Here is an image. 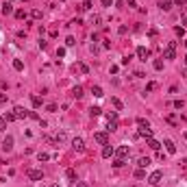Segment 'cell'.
Returning a JSON list of instances; mask_svg holds the SVG:
<instances>
[{"label":"cell","instance_id":"cell-47","mask_svg":"<svg viewBox=\"0 0 187 187\" xmlns=\"http://www.w3.org/2000/svg\"><path fill=\"white\" fill-rule=\"evenodd\" d=\"M185 2H187V0H174V4H178V7H183Z\"/></svg>","mask_w":187,"mask_h":187},{"label":"cell","instance_id":"cell-35","mask_svg":"<svg viewBox=\"0 0 187 187\" xmlns=\"http://www.w3.org/2000/svg\"><path fill=\"white\" fill-rule=\"evenodd\" d=\"M174 33H176L178 37H183V35H185V29H183V26H176V29H174Z\"/></svg>","mask_w":187,"mask_h":187},{"label":"cell","instance_id":"cell-24","mask_svg":"<svg viewBox=\"0 0 187 187\" xmlns=\"http://www.w3.org/2000/svg\"><path fill=\"white\" fill-rule=\"evenodd\" d=\"M139 135H141V137H146V139H150V137H152V128H141V131H139Z\"/></svg>","mask_w":187,"mask_h":187},{"label":"cell","instance_id":"cell-9","mask_svg":"<svg viewBox=\"0 0 187 187\" xmlns=\"http://www.w3.org/2000/svg\"><path fill=\"white\" fill-rule=\"evenodd\" d=\"M148 54H150V52H148V48H144V46H139V48H137V57H139L141 61H146V59H148Z\"/></svg>","mask_w":187,"mask_h":187},{"label":"cell","instance_id":"cell-14","mask_svg":"<svg viewBox=\"0 0 187 187\" xmlns=\"http://www.w3.org/2000/svg\"><path fill=\"white\" fill-rule=\"evenodd\" d=\"M137 166H139V168H148V166H150V157H139V161H137Z\"/></svg>","mask_w":187,"mask_h":187},{"label":"cell","instance_id":"cell-22","mask_svg":"<svg viewBox=\"0 0 187 187\" xmlns=\"http://www.w3.org/2000/svg\"><path fill=\"white\" fill-rule=\"evenodd\" d=\"M65 176H68V181H72V183H74V181H76V172L70 168V170H65Z\"/></svg>","mask_w":187,"mask_h":187},{"label":"cell","instance_id":"cell-1","mask_svg":"<svg viewBox=\"0 0 187 187\" xmlns=\"http://www.w3.org/2000/svg\"><path fill=\"white\" fill-rule=\"evenodd\" d=\"M163 57L166 59H176V41H170L168 48L163 50Z\"/></svg>","mask_w":187,"mask_h":187},{"label":"cell","instance_id":"cell-53","mask_svg":"<svg viewBox=\"0 0 187 187\" xmlns=\"http://www.w3.org/2000/svg\"><path fill=\"white\" fill-rule=\"evenodd\" d=\"M48 187H59V185H48Z\"/></svg>","mask_w":187,"mask_h":187},{"label":"cell","instance_id":"cell-36","mask_svg":"<svg viewBox=\"0 0 187 187\" xmlns=\"http://www.w3.org/2000/svg\"><path fill=\"white\" fill-rule=\"evenodd\" d=\"M152 65H155V70H163V61H161V59H157Z\"/></svg>","mask_w":187,"mask_h":187},{"label":"cell","instance_id":"cell-20","mask_svg":"<svg viewBox=\"0 0 187 187\" xmlns=\"http://www.w3.org/2000/svg\"><path fill=\"white\" fill-rule=\"evenodd\" d=\"M31 102H33V107H35V109L41 107V98L39 96H31Z\"/></svg>","mask_w":187,"mask_h":187},{"label":"cell","instance_id":"cell-26","mask_svg":"<svg viewBox=\"0 0 187 187\" xmlns=\"http://www.w3.org/2000/svg\"><path fill=\"white\" fill-rule=\"evenodd\" d=\"M37 159H39V161H50V155H48V152H39Z\"/></svg>","mask_w":187,"mask_h":187},{"label":"cell","instance_id":"cell-48","mask_svg":"<svg viewBox=\"0 0 187 187\" xmlns=\"http://www.w3.org/2000/svg\"><path fill=\"white\" fill-rule=\"evenodd\" d=\"M183 24H187V11H183Z\"/></svg>","mask_w":187,"mask_h":187},{"label":"cell","instance_id":"cell-13","mask_svg":"<svg viewBox=\"0 0 187 187\" xmlns=\"http://www.w3.org/2000/svg\"><path fill=\"white\" fill-rule=\"evenodd\" d=\"M11 13H15V11H13V4H11V2H4L2 4V15H11Z\"/></svg>","mask_w":187,"mask_h":187},{"label":"cell","instance_id":"cell-27","mask_svg":"<svg viewBox=\"0 0 187 187\" xmlns=\"http://www.w3.org/2000/svg\"><path fill=\"white\" fill-rule=\"evenodd\" d=\"M146 176V172H144V168H139V170H135V178H144Z\"/></svg>","mask_w":187,"mask_h":187},{"label":"cell","instance_id":"cell-15","mask_svg":"<svg viewBox=\"0 0 187 187\" xmlns=\"http://www.w3.org/2000/svg\"><path fill=\"white\" fill-rule=\"evenodd\" d=\"M72 98H76V100H79V98H83V87L76 85L74 89H72Z\"/></svg>","mask_w":187,"mask_h":187},{"label":"cell","instance_id":"cell-31","mask_svg":"<svg viewBox=\"0 0 187 187\" xmlns=\"http://www.w3.org/2000/svg\"><path fill=\"white\" fill-rule=\"evenodd\" d=\"M0 131H7V120H4V115H0Z\"/></svg>","mask_w":187,"mask_h":187},{"label":"cell","instance_id":"cell-6","mask_svg":"<svg viewBox=\"0 0 187 187\" xmlns=\"http://www.w3.org/2000/svg\"><path fill=\"white\" fill-rule=\"evenodd\" d=\"M29 178L31 181H41L44 178V172H41V170H29Z\"/></svg>","mask_w":187,"mask_h":187},{"label":"cell","instance_id":"cell-23","mask_svg":"<svg viewBox=\"0 0 187 187\" xmlns=\"http://www.w3.org/2000/svg\"><path fill=\"white\" fill-rule=\"evenodd\" d=\"M148 146H150L152 150H159V148H161V144H159L157 139H152V137H150V139H148Z\"/></svg>","mask_w":187,"mask_h":187},{"label":"cell","instance_id":"cell-29","mask_svg":"<svg viewBox=\"0 0 187 187\" xmlns=\"http://www.w3.org/2000/svg\"><path fill=\"white\" fill-rule=\"evenodd\" d=\"M4 120H7V122H13V120H18V118H15V113H13V111H9L7 115H4Z\"/></svg>","mask_w":187,"mask_h":187},{"label":"cell","instance_id":"cell-42","mask_svg":"<svg viewBox=\"0 0 187 187\" xmlns=\"http://www.w3.org/2000/svg\"><path fill=\"white\" fill-rule=\"evenodd\" d=\"M157 159H159V161H166V155H163L161 150H157Z\"/></svg>","mask_w":187,"mask_h":187},{"label":"cell","instance_id":"cell-37","mask_svg":"<svg viewBox=\"0 0 187 187\" xmlns=\"http://www.w3.org/2000/svg\"><path fill=\"white\" fill-rule=\"evenodd\" d=\"M124 166V159H115L113 161V168H122Z\"/></svg>","mask_w":187,"mask_h":187},{"label":"cell","instance_id":"cell-5","mask_svg":"<svg viewBox=\"0 0 187 187\" xmlns=\"http://www.w3.org/2000/svg\"><path fill=\"white\" fill-rule=\"evenodd\" d=\"M115 155H118V159H126L131 155V150H128V146H120L118 150H115Z\"/></svg>","mask_w":187,"mask_h":187},{"label":"cell","instance_id":"cell-19","mask_svg":"<svg viewBox=\"0 0 187 187\" xmlns=\"http://www.w3.org/2000/svg\"><path fill=\"white\" fill-rule=\"evenodd\" d=\"M13 70H18V72H22V70H24V63H22V59H13Z\"/></svg>","mask_w":187,"mask_h":187},{"label":"cell","instance_id":"cell-30","mask_svg":"<svg viewBox=\"0 0 187 187\" xmlns=\"http://www.w3.org/2000/svg\"><path fill=\"white\" fill-rule=\"evenodd\" d=\"M89 113H91V115H100V113H102V109H100V107H91V109H89Z\"/></svg>","mask_w":187,"mask_h":187},{"label":"cell","instance_id":"cell-33","mask_svg":"<svg viewBox=\"0 0 187 187\" xmlns=\"http://www.w3.org/2000/svg\"><path fill=\"white\" fill-rule=\"evenodd\" d=\"M74 44H76V39H74L72 35H70V37H65V46H74Z\"/></svg>","mask_w":187,"mask_h":187},{"label":"cell","instance_id":"cell-41","mask_svg":"<svg viewBox=\"0 0 187 187\" xmlns=\"http://www.w3.org/2000/svg\"><path fill=\"white\" fill-rule=\"evenodd\" d=\"M61 141H65V133H59L57 135V144H61Z\"/></svg>","mask_w":187,"mask_h":187},{"label":"cell","instance_id":"cell-50","mask_svg":"<svg viewBox=\"0 0 187 187\" xmlns=\"http://www.w3.org/2000/svg\"><path fill=\"white\" fill-rule=\"evenodd\" d=\"M76 187H89L87 183H76Z\"/></svg>","mask_w":187,"mask_h":187},{"label":"cell","instance_id":"cell-3","mask_svg":"<svg viewBox=\"0 0 187 187\" xmlns=\"http://www.w3.org/2000/svg\"><path fill=\"white\" fill-rule=\"evenodd\" d=\"M72 148L76 152H85V141L81 139V137H74V139H72Z\"/></svg>","mask_w":187,"mask_h":187},{"label":"cell","instance_id":"cell-51","mask_svg":"<svg viewBox=\"0 0 187 187\" xmlns=\"http://www.w3.org/2000/svg\"><path fill=\"white\" fill-rule=\"evenodd\" d=\"M102 4H104V7H109V4H111V0H102Z\"/></svg>","mask_w":187,"mask_h":187},{"label":"cell","instance_id":"cell-56","mask_svg":"<svg viewBox=\"0 0 187 187\" xmlns=\"http://www.w3.org/2000/svg\"><path fill=\"white\" fill-rule=\"evenodd\" d=\"M185 48H187V39H185Z\"/></svg>","mask_w":187,"mask_h":187},{"label":"cell","instance_id":"cell-21","mask_svg":"<svg viewBox=\"0 0 187 187\" xmlns=\"http://www.w3.org/2000/svg\"><path fill=\"white\" fill-rule=\"evenodd\" d=\"M137 126H139V131H141V128H150V124H148L144 118H137Z\"/></svg>","mask_w":187,"mask_h":187},{"label":"cell","instance_id":"cell-11","mask_svg":"<svg viewBox=\"0 0 187 187\" xmlns=\"http://www.w3.org/2000/svg\"><path fill=\"white\" fill-rule=\"evenodd\" d=\"M163 146H166V150L170 152V155H174V152H176V146H174L172 139H166V141H163Z\"/></svg>","mask_w":187,"mask_h":187},{"label":"cell","instance_id":"cell-25","mask_svg":"<svg viewBox=\"0 0 187 187\" xmlns=\"http://www.w3.org/2000/svg\"><path fill=\"white\" fill-rule=\"evenodd\" d=\"M107 120H109V122H118V111H111V113H107Z\"/></svg>","mask_w":187,"mask_h":187},{"label":"cell","instance_id":"cell-46","mask_svg":"<svg viewBox=\"0 0 187 187\" xmlns=\"http://www.w3.org/2000/svg\"><path fill=\"white\" fill-rule=\"evenodd\" d=\"M2 102H7V94H2V91H0V104H2Z\"/></svg>","mask_w":187,"mask_h":187},{"label":"cell","instance_id":"cell-44","mask_svg":"<svg viewBox=\"0 0 187 187\" xmlns=\"http://www.w3.org/2000/svg\"><path fill=\"white\" fill-rule=\"evenodd\" d=\"M174 109H183V100H174Z\"/></svg>","mask_w":187,"mask_h":187},{"label":"cell","instance_id":"cell-12","mask_svg":"<svg viewBox=\"0 0 187 187\" xmlns=\"http://www.w3.org/2000/svg\"><path fill=\"white\" fill-rule=\"evenodd\" d=\"M172 4H174V0H161L159 7H161V11H170V9H172Z\"/></svg>","mask_w":187,"mask_h":187},{"label":"cell","instance_id":"cell-7","mask_svg":"<svg viewBox=\"0 0 187 187\" xmlns=\"http://www.w3.org/2000/svg\"><path fill=\"white\" fill-rule=\"evenodd\" d=\"M113 155H115V148H113V146H109V144H107V146L102 148V157H104V159H111Z\"/></svg>","mask_w":187,"mask_h":187},{"label":"cell","instance_id":"cell-52","mask_svg":"<svg viewBox=\"0 0 187 187\" xmlns=\"http://www.w3.org/2000/svg\"><path fill=\"white\" fill-rule=\"evenodd\" d=\"M183 76H185V81H187V70H183Z\"/></svg>","mask_w":187,"mask_h":187},{"label":"cell","instance_id":"cell-16","mask_svg":"<svg viewBox=\"0 0 187 187\" xmlns=\"http://www.w3.org/2000/svg\"><path fill=\"white\" fill-rule=\"evenodd\" d=\"M91 94H94L96 98H102V96H104V94H102V87H100V85H94V87H91Z\"/></svg>","mask_w":187,"mask_h":187},{"label":"cell","instance_id":"cell-34","mask_svg":"<svg viewBox=\"0 0 187 187\" xmlns=\"http://www.w3.org/2000/svg\"><path fill=\"white\" fill-rule=\"evenodd\" d=\"M15 18H18V20H24V18H26V13H24L22 9H18V11H15Z\"/></svg>","mask_w":187,"mask_h":187},{"label":"cell","instance_id":"cell-18","mask_svg":"<svg viewBox=\"0 0 187 187\" xmlns=\"http://www.w3.org/2000/svg\"><path fill=\"white\" fill-rule=\"evenodd\" d=\"M111 104L118 109V111H122V109H124V104H122V100H120V98H111Z\"/></svg>","mask_w":187,"mask_h":187},{"label":"cell","instance_id":"cell-49","mask_svg":"<svg viewBox=\"0 0 187 187\" xmlns=\"http://www.w3.org/2000/svg\"><path fill=\"white\" fill-rule=\"evenodd\" d=\"M126 4H128V7H135V0H126Z\"/></svg>","mask_w":187,"mask_h":187},{"label":"cell","instance_id":"cell-2","mask_svg":"<svg viewBox=\"0 0 187 187\" xmlns=\"http://www.w3.org/2000/svg\"><path fill=\"white\" fill-rule=\"evenodd\" d=\"M161 178H163V172H161V170H155V172H152L150 176H148V183H150L152 187H157Z\"/></svg>","mask_w":187,"mask_h":187},{"label":"cell","instance_id":"cell-10","mask_svg":"<svg viewBox=\"0 0 187 187\" xmlns=\"http://www.w3.org/2000/svg\"><path fill=\"white\" fill-rule=\"evenodd\" d=\"M13 113H15V118H29V111H26V109H22V107H15L13 109Z\"/></svg>","mask_w":187,"mask_h":187},{"label":"cell","instance_id":"cell-54","mask_svg":"<svg viewBox=\"0 0 187 187\" xmlns=\"http://www.w3.org/2000/svg\"><path fill=\"white\" fill-rule=\"evenodd\" d=\"M185 65H187V54H185Z\"/></svg>","mask_w":187,"mask_h":187},{"label":"cell","instance_id":"cell-40","mask_svg":"<svg viewBox=\"0 0 187 187\" xmlns=\"http://www.w3.org/2000/svg\"><path fill=\"white\" fill-rule=\"evenodd\" d=\"M29 118H31V120H41V118H39V115H37L35 111H29Z\"/></svg>","mask_w":187,"mask_h":187},{"label":"cell","instance_id":"cell-32","mask_svg":"<svg viewBox=\"0 0 187 187\" xmlns=\"http://www.w3.org/2000/svg\"><path fill=\"white\" fill-rule=\"evenodd\" d=\"M31 15H33L35 20H39V18H41V11H39V9H33V11H31Z\"/></svg>","mask_w":187,"mask_h":187},{"label":"cell","instance_id":"cell-8","mask_svg":"<svg viewBox=\"0 0 187 187\" xmlns=\"http://www.w3.org/2000/svg\"><path fill=\"white\" fill-rule=\"evenodd\" d=\"M2 148H4V150H11V148H13V137H11V135H7V137H4V139H2Z\"/></svg>","mask_w":187,"mask_h":187},{"label":"cell","instance_id":"cell-39","mask_svg":"<svg viewBox=\"0 0 187 187\" xmlns=\"http://www.w3.org/2000/svg\"><path fill=\"white\" fill-rule=\"evenodd\" d=\"M46 109H48V111H50V113H57V104H52V102H50V104H48V107H46Z\"/></svg>","mask_w":187,"mask_h":187},{"label":"cell","instance_id":"cell-45","mask_svg":"<svg viewBox=\"0 0 187 187\" xmlns=\"http://www.w3.org/2000/svg\"><path fill=\"white\" fill-rule=\"evenodd\" d=\"M81 72H83V74H87V72H89V68H87L85 63H81Z\"/></svg>","mask_w":187,"mask_h":187},{"label":"cell","instance_id":"cell-55","mask_svg":"<svg viewBox=\"0 0 187 187\" xmlns=\"http://www.w3.org/2000/svg\"><path fill=\"white\" fill-rule=\"evenodd\" d=\"M185 139H187V131H185Z\"/></svg>","mask_w":187,"mask_h":187},{"label":"cell","instance_id":"cell-38","mask_svg":"<svg viewBox=\"0 0 187 187\" xmlns=\"http://www.w3.org/2000/svg\"><path fill=\"white\" fill-rule=\"evenodd\" d=\"M115 128H118V122H109V128H107V131H109V133H113V131H115Z\"/></svg>","mask_w":187,"mask_h":187},{"label":"cell","instance_id":"cell-28","mask_svg":"<svg viewBox=\"0 0 187 187\" xmlns=\"http://www.w3.org/2000/svg\"><path fill=\"white\" fill-rule=\"evenodd\" d=\"M155 89H157V83H155V81H150V83L146 85V91H155Z\"/></svg>","mask_w":187,"mask_h":187},{"label":"cell","instance_id":"cell-17","mask_svg":"<svg viewBox=\"0 0 187 187\" xmlns=\"http://www.w3.org/2000/svg\"><path fill=\"white\" fill-rule=\"evenodd\" d=\"M89 9H91V2H89V0H83V2H81V7H79L81 13H85V11H89Z\"/></svg>","mask_w":187,"mask_h":187},{"label":"cell","instance_id":"cell-4","mask_svg":"<svg viewBox=\"0 0 187 187\" xmlns=\"http://www.w3.org/2000/svg\"><path fill=\"white\" fill-rule=\"evenodd\" d=\"M94 139H96L98 144H102V146L109 144V135H107V133H96V135H94Z\"/></svg>","mask_w":187,"mask_h":187},{"label":"cell","instance_id":"cell-43","mask_svg":"<svg viewBox=\"0 0 187 187\" xmlns=\"http://www.w3.org/2000/svg\"><path fill=\"white\" fill-rule=\"evenodd\" d=\"M57 57H65V48H57Z\"/></svg>","mask_w":187,"mask_h":187}]
</instances>
